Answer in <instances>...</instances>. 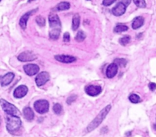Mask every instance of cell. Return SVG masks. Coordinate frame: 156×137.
Here are the masks:
<instances>
[{"instance_id":"3","label":"cell","mask_w":156,"mask_h":137,"mask_svg":"<svg viewBox=\"0 0 156 137\" xmlns=\"http://www.w3.org/2000/svg\"><path fill=\"white\" fill-rule=\"evenodd\" d=\"M21 126V121L18 117L8 115L6 117V128L8 131L11 133L19 130Z\"/></svg>"},{"instance_id":"13","label":"cell","mask_w":156,"mask_h":137,"mask_svg":"<svg viewBox=\"0 0 156 137\" xmlns=\"http://www.w3.org/2000/svg\"><path fill=\"white\" fill-rule=\"evenodd\" d=\"M117 70H118V65L117 64H110V65H108L107 70H106V75L107 76V78H113V77H114L117 75Z\"/></svg>"},{"instance_id":"31","label":"cell","mask_w":156,"mask_h":137,"mask_svg":"<svg viewBox=\"0 0 156 137\" xmlns=\"http://www.w3.org/2000/svg\"><path fill=\"white\" fill-rule=\"evenodd\" d=\"M148 88H150L151 91H154V90L156 89V84L154 83V82H151V83H149V85H148Z\"/></svg>"},{"instance_id":"9","label":"cell","mask_w":156,"mask_h":137,"mask_svg":"<svg viewBox=\"0 0 156 137\" xmlns=\"http://www.w3.org/2000/svg\"><path fill=\"white\" fill-rule=\"evenodd\" d=\"M24 70L27 75L32 76L39 72L40 68L36 64H27V65H24Z\"/></svg>"},{"instance_id":"6","label":"cell","mask_w":156,"mask_h":137,"mask_svg":"<svg viewBox=\"0 0 156 137\" xmlns=\"http://www.w3.org/2000/svg\"><path fill=\"white\" fill-rule=\"evenodd\" d=\"M50 79V75L47 72H42L38 74L35 78L36 84L38 86H42L45 85L46 82H47Z\"/></svg>"},{"instance_id":"20","label":"cell","mask_w":156,"mask_h":137,"mask_svg":"<svg viewBox=\"0 0 156 137\" xmlns=\"http://www.w3.org/2000/svg\"><path fill=\"white\" fill-rule=\"evenodd\" d=\"M128 30V27L124 25H117V26L114 28V31L116 33H121V32H124V31H127Z\"/></svg>"},{"instance_id":"15","label":"cell","mask_w":156,"mask_h":137,"mask_svg":"<svg viewBox=\"0 0 156 137\" xmlns=\"http://www.w3.org/2000/svg\"><path fill=\"white\" fill-rule=\"evenodd\" d=\"M14 77H15V75L12 72H8V73L5 74L4 76L2 77L1 85L2 86H6V85H9L12 82V80L14 79Z\"/></svg>"},{"instance_id":"1","label":"cell","mask_w":156,"mask_h":137,"mask_svg":"<svg viewBox=\"0 0 156 137\" xmlns=\"http://www.w3.org/2000/svg\"><path fill=\"white\" fill-rule=\"evenodd\" d=\"M49 23L50 27V38L53 40H57L60 37L61 31V22L57 15H49Z\"/></svg>"},{"instance_id":"17","label":"cell","mask_w":156,"mask_h":137,"mask_svg":"<svg viewBox=\"0 0 156 137\" xmlns=\"http://www.w3.org/2000/svg\"><path fill=\"white\" fill-rule=\"evenodd\" d=\"M143 24H144V18L142 16H138L134 18L133 24H132V27L133 29H138L140 27L142 26Z\"/></svg>"},{"instance_id":"29","label":"cell","mask_w":156,"mask_h":137,"mask_svg":"<svg viewBox=\"0 0 156 137\" xmlns=\"http://www.w3.org/2000/svg\"><path fill=\"white\" fill-rule=\"evenodd\" d=\"M76 98L77 97L75 96V95H72V96H70L69 98H68V99H67V101H66V102L68 103V104H71L72 102H73L74 101H75V99H76Z\"/></svg>"},{"instance_id":"19","label":"cell","mask_w":156,"mask_h":137,"mask_svg":"<svg viewBox=\"0 0 156 137\" xmlns=\"http://www.w3.org/2000/svg\"><path fill=\"white\" fill-rule=\"evenodd\" d=\"M80 25V16L79 15L76 14L73 16L72 18V30L73 31H76Z\"/></svg>"},{"instance_id":"8","label":"cell","mask_w":156,"mask_h":137,"mask_svg":"<svg viewBox=\"0 0 156 137\" xmlns=\"http://www.w3.org/2000/svg\"><path fill=\"white\" fill-rule=\"evenodd\" d=\"M85 92L90 96H97L102 91V88L99 85H88L85 88Z\"/></svg>"},{"instance_id":"12","label":"cell","mask_w":156,"mask_h":137,"mask_svg":"<svg viewBox=\"0 0 156 137\" xmlns=\"http://www.w3.org/2000/svg\"><path fill=\"white\" fill-rule=\"evenodd\" d=\"M126 8H127V6L124 4L119 2V3L117 4L115 7L113 8L112 14L116 15V16H121V15H124L125 13Z\"/></svg>"},{"instance_id":"27","label":"cell","mask_w":156,"mask_h":137,"mask_svg":"<svg viewBox=\"0 0 156 137\" xmlns=\"http://www.w3.org/2000/svg\"><path fill=\"white\" fill-rule=\"evenodd\" d=\"M114 63L117 64V65H120L121 67H124L127 65V60L124 59H117L114 60Z\"/></svg>"},{"instance_id":"26","label":"cell","mask_w":156,"mask_h":137,"mask_svg":"<svg viewBox=\"0 0 156 137\" xmlns=\"http://www.w3.org/2000/svg\"><path fill=\"white\" fill-rule=\"evenodd\" d=\"M130 41V36H124V38L120 39V44L123 46H126L127 44H129Z\"/></svg>"},{"instance_id":"32","label":"cell","mask_w":156,"mask_h":137,"mask_svg":"<svg viewBox=\"0 0 156 137\" xmlns=\"http://www.w3.org/2000/svg\"><path fill=\"white\" fill-rule=\"evenodd\" d=\"M120 2L124 4V5L127 7L129 5H130V2H131V0H121V2Z\"/></svg>"},{"instance_id":"7","label":"cell","mask_w":156,"mask_h":137,"mask_svg":"<svg viewBox=\"0 0 156 137\" xmlns=\"http://www.w3.org/2000/svg\"><path fill=\"white\" fill-rule=\"evenodd\" d=\"M18 59L21 62H30L37 59V56L33 52L26 51V52L21 53L18 56Z\"/></svg>"},{"instance_id":"5","label":"cell","mask_w":156,"mask_h":137,"mask_svg":"<svg viewBox=\"0 0 156 137\" xmlns=\"http://www.w3.org/2000/svg\"><path fill=\"white\" fill-rule=\"evenodd\" d=\"M34 109L39 114H43L49 111V102L47 100H38L34 102Z\"/></svg>"},{"instance_id":"4","label":"cell","mask_w":156,"mask_h":137,"mask_svg":"<svg viewBox=\"0 0 156 137\" xmlns=\"http://www.w3.org/2000/svg\"><path fill=\"white\" fill-rule=\"evenodd\" d=\"M1 106H2L3 111L6 113L8 115H11V116H19L20 112L18 111V108L15 106V105H11L10 103L7 102L5 100H1Z\"/></svg>"},{"instance_id":"16","label":"cell","mask_w":156,"mask_h":137,"mask_svg":"<svg viewBox=\"0 0 156 137\" xmlns=\"http://www.w3.org/2000/svg\"><path fill=\"white\" fill-rule=\"evenodd\" d=\"M23 113H24V117L25 119L28 121H32L34 117V114L33 112L32 109L29 107H26L23 110Z\"/></svg>"},{"instance_id":"25","label":"cell","mask_w":156,"mask_h":137,"mask_svg":"<svg viewBox=\"0 0 156 137\" xmlns=\"http://www.w3.org/2000/svg\"><path fill=\"white\" fill-rule=\"evenodd\" d=\"M134 3L139 8H145L146 7V3L145 0H133Z\"/></svg>"},{"instance_id":"28","label":"cell","mask_w":156,"mask_h":137,"mask_svg":"<svg viewBox=\"0 0 156 137\" xmlns=\"http://www.w3.org/2000/svg\"><path fill=\"white\" fill-rule=\"evenodd\" d=\"M114 2H116V0H104L102 4L104 6H109L111 4L114 3Z\"/></svg>"},{"instance_id":"23","label":"cell","mask_w":156,"mask_h":137,"mask_svg":"<svg viewBox=\"0 0 156 137\" xmlns=\"http://www.w3.org/2000/svg\"><path fill=\"white\" fill-rule=\"evenodd\" d=\"M36 22H37V24H38L39 26L41 27L45 26V24H46L45 18H44V17L41 16V15H39V16H38L37 18H36Z\"/></svg>"},{"instance_id":"11","label":"cell","mask_w":156,"mask_h":137,"mask_svg":"<svg viewBox=\"0 0 156 137\" xmlns=\"http://www.w3.org/2000/svg\"><path fill=\"white\" fill-rule=\"evenodd\" d=\"M37 11H38V8L32 10V11H28V12L25 13V15L21 17V19H20V21H19V25L22 29H25V28H26L27 22H28V18H29V17L31 16V15H32L33 14L35 13V12H37Z\"/></svg>"},{"instance_id":"14","label":"cell","mask_w":156,"mask_h":137,"mask_svg":"<svg viewBox=\"0 0 156 137\" xmlns=\"http://www.w3.org/2000/svg\"><path fill=\"white\" fill-rule=\"evenodd\" d=\"M55 59L59 62H64V63H71L76 60L75 57L68 55H57L55 56Z\"/></svg>"},{"instance_id":"22","label":"cell","mask_w":156,"mask_h":137,"mask_svg":"<svg viewBox=\"0 0 156 137\" xmlns=\"http://www.w3.org/2000/svg\"><path fill=\"white\" fill-rule=\"evenodd\" d=\"M129 100L131 101L132 103H134V104H137V103L141 102V98H139V96H138L136 94H132L129 97Z\"/></svg>"},{"instance_id":"30","label":"cell","mask_w":156,"mask_h":137,"mask_svg":"<svg viewBox=\"0 0 156 137\" xmlns=\"http://www.w3.org/2000/svg\"><path fill=\"white\" fill-rule=\"evenodd\" d=\"M63 41L65 42H69L70 41V35L68 32L65 33L63 35Z\"/></svg>"},{"instance_id":"2","label":"cell","mask_w":156,"mask_h":137,"mask_svg":"<svg viewBox=\"0 0 156 137\" xmlns=\"http://www.w3.org/2000/svg\"><path fill=\"white\" fill-rule=\"evenodd\" d=\"M111 105H107V107L104 108L101 112L98 114V115L93 120V121H91V123H90L89 125L87 127L86 131L87 132H91V131L94 130L95 128H97L101 123L103 122V120H104V118L106 117V116L107 115V114L109 113V111H111Z\"/></svg>"},{"instance_id":"18","label":"cell","mask_w":156,"mask_h":137,"mask_svg":"<svg viewBox=\"0 0 156 137\" xmlns=\"http://www.w3.org/2000/svg\"><path fill=\"white\" fill-rule=\"evenodd\" d=\"M70 4L67 2H63L59 3L56 6V10L57 11H65V10L69 9Z\"/></svg>"},{"instance_id":"24","label":"cell","mask_w":156,"mask_h":137,"mask_svg":"<svg viewBox=\"0 0 156 137\" xmlns=\"http://www.w3.org/2000/svg\"><path fill=\"white\" fill-rule=\"evenodd\" d=\"M53 109H54V113L57 114H60L61 113L63 112L62 105L58 104V103H57V104H55V105H54V108H53Z\"/></svg>"},{"instance_id":"10","label":"cell","mask_w":156,"mask_h":137,"mask_svg":"<svg viewBox=\"0 0 156 137\" xmlns=\"http://www.w3.org/2000/svg\"><path fill=\"white\" fill-rule=\"evenodd\" d=\"M28 91V87L25 85H20L17 87L13 92L14 97L16 98H22L27 95Z\"/></svg>"},{"instance_id":"21","label":"cell","mask_w":156,"mask_h":137,"mask_svg":"<svg viewBox=\"0 0 156 137\" xmlns=\"http://www.w3.org/2000/svg\"><path fill=\"white\" fill-rule=\"evenodd\" d=\"M85 37H86V35H85V32L82 31H79L77 33V35L76 37H75V40H76V41H78V42H82V41L85 39Z\"/></svg>"},{"instance_id":"33","label":"cell","mask_w":156,"mask_h":137,"mask_svg":"<svg viewBox=\"0 0 156 137\" xmlns=\"http://www.w3.org/2000/svg\"><path fill=\"white\" fill-rule=\"evenodd\" d=\"M33 1H35V0H28V2H33Z\"/></svg>"}]
</instances>
